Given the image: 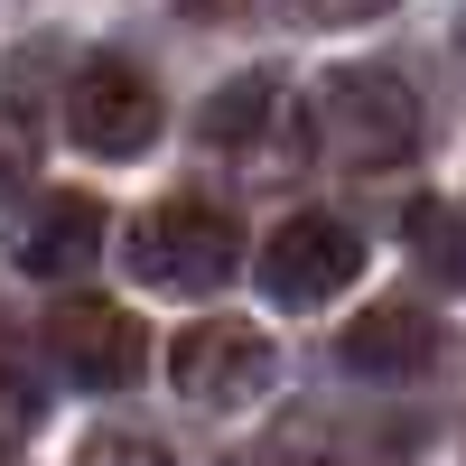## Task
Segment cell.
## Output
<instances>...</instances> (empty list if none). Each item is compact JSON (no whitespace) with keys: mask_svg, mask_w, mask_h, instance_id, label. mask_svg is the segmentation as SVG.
<instances>
[{"mask_svg":"<svg viewBox=\"0 0 466 466\" xmlns=\"http://www.w3.org/2000/svg\"><path fill=\"white\" fill-rule=\"evenodd\" d=\"M140 270V289H168V299H206L224 289L233 270H243V224H233L215 197H168V206H149L131 224V252Z\"/></svg>","mask_w":466,"mask_h":466,"instance_id":"1","label":"cell"},{"mask_svg":"<svg viewBox=\"0 0 466 466\" xmlns=\"http://www.w3.org/2000/svg\"><path fill=\"white\" fill-rule=\"evenodd\" d=\"M318 131L345 168H401L430 122H420V103L392 66H336L318 85Z\"/></svg>","mask_w":466,"mask_h":466,"instance_id":"2","label":"cell"},{"mask_svg":"<svg viewBox=\"0 0 466 466\" xmlns=\"http://www.w3.org/2000/svg\"><path fill=\"white\" fill-rule=\"evenodd\" d=\"M66 140L94 159H140L159 140V85L131 56H85L66 75Z\"/></svg>","mask_w":466,"mask_h":466,"instance_id":"3","label":"cell"},{"mask_svg":"<svg viewBox=\"0 0 466 466\" xmlns=\"http://www.w3.org/2000/svg\"><path fill=\"white\" fill-rule=\"evenodd\" d=\"M355 270H364V233L336 224V215H289V224L261 243V289H270V308H327L336 289H355Z\"/></svg>","mask_w":466,"mask_h":466,"instance_id":"4","label":"cell"},{"mask_svg":"<svg viewBox=\"0 0 466 466\" xmlns=\"http://www.w3.org/2000/svg\"><path fill=\"white\" fill-rule=\"evenodd\" d=\"M168 373H177V392H187V401H206V410H243V401L270 392L280 355H270V336H261V327H243V318H206V327H187V336H177Z\"/></svg>","mask_w":466,"mask_h":466,"instance_id":"5","label":"cell"},{"mask_svg":"<svg viewBox=\"0 0 466 466\" xmlns=\"http://www.w3.org/2000/svg\"><path fill=\"white\" fill-rule=\"evenodd\" d=\"M336 355H345V373L420 382V373H439V364H448V327L430 318V308H410V299H382V308H364V318L336 336Z\"/></svg>","mask_w":466,"mask_h":466,"instance_id":"6","label":"cell"},{"mask_svg":"<svg viewBox=\"0 0 466 466\" xmlns=\"http://www.w3.org/2000/svg\"><path fill=\"white\" fill-rule=\"evenodd\" d=\"M47 355L66 364V382H94V392H131L140 382V327L112 299H66L47 318Z\"/></svg>","mask_w":466,"mask_h":466,"instance_id":"7","label":"cell"},{"mask_svg":"<svg viewBox=\"0 0 466 466\" xmlns=\"http://www.w3.org/2000/svg\"><path fill=\"white\" fill-rule=\"evenodd\" d=\"M197 131H206V149H224V159L270 168V140H299V122H289V75H270V66L233 75V85L206 103Z\"/></svg>","mask_w":466,"mask_h":466,"instance_id":"8","label":"cell"},{"mask_svg":"<svg viewBox=\"0 0 466 466\" xmlns=\"http://www.w3.org/2000/svg\"><path fill=\"white\" fill-rule=\"evenodd\" d=\"M103 243V206L94 197H37L10 233V261L28 270V280H66V270H85Z\"/></svg>","mask_w":466,"mask_h":466,"instance_id":"9","label":"cell"},{"mask_svg":"<svg viewBox=\"0 0 466 466\" xmlns=\"http://www.w3.org/2000/svg\"><path fill=\"white\" fill-rule=\"evenodd\" d=\"M401 233H410V252H420V270H430L439 289H466V215H457V206H430V197H420V206L401 215Z\"/></svg>","mask_w":466,"mask_h":466,"instance_id":"10","label":"cell"},{"mask_svg":"<svg viewBox=\"0 0 466 466\" xmlns=\"http://www.w3.org/2000/svg\"><path fill=\"white\" fill-rule=\"evenodd\" d=\"M37 430V382L10 364V345H0V448H19Z\"/></svg>","mask_w":466,"mask_h":466,"instance_id":"11","label":"cell"},{"mask_svg":"<svg viewBox=\"0 0 466 466\" xmlns=\"http://www.w3.org/2000/svg\"><path fill=\"white\" fill-rule=\"evenodd\" d=\"M28 168H37V131L19 122V112H10V103H0V187H19Z\"/></svg>","mask_w":466,"mask_h":466,"instance_id":"12","label":"cell"},{"mask_svg":"<svg viewBox=\"0 0 466 466\" xmlns=\"http://www.w3.org/2000/svg\"><path fill=\"white\" fill-rule=\"evenodd\" d=\"M85 457H168V448H159V439H140V430H103Z\"/></svg>","mask_w":466,"mask_h":466,"instance_id":"13","label":"cell"},{"mask_svg":"<svg viewBox=\"0 0 466 466\" xmlns=\"http://www.w3.org/2000/svg\"><path fill=\"white\" fill-rule=\"evenodd\" d=\"M187 19H233V10H252V0H177Z\"/></svg>","mask_w":466,"mask_h":466,"instance_id":"14","label":"cell"},{"mask_svg":"<svg viewBox=\"0 0 466 466\" xmlns=\"http://www.w3.org/2000/svg\"><path fill=\"white\" fill-rule=\"evenodd\" d=\"M318 19H364V10H382V0H308Z\"/></svg>","mask_w":466,"mask_h":466,"instance_id":"15","label":"cell"}]
</instances>
